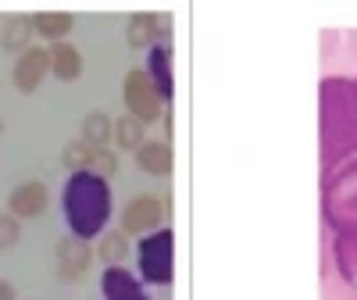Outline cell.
I'll use <instances>...</instances> for the list:
<instances>
[{
    "label": "cell",
    "mask_w": 357,
    "mask_h": 300,
    "mask_svg": "<svg viewBox=\"0 0 357 300\" xmlns=\"http://www.w3.org/2000/svg\"><path fill=\"white\" fill-rule=\"evenodd\" d=\"M100 290H104V300H146V293L136 283V276H129L122 264L107 268L104 279H100Z\"/></svg>",
    "instance_id": "e0dca14e"
},
{
    "label": "cell",
    "mask_w": 357,
    "mask_h": 300,
    "mask_svg": "<svg viewBox=\"0 0 357 300\" xmlns=\"http://www.w3.org/2000/svg\"><path fill=\"white\" fill-rule=\"evenodd\" d=\"M350 86H354V100H357V79H350Z\"/></svg>",
    "instance_id": "d4e9b609"
},
{
    "label": "cell",
    "mask_w": 357,
    "mask_h": 300,
    "mask_svg": "<svg viewBox=\"0 0 357 300\" xmlns=\"http://www.w3.org/2000/svg\"><path fill=\"white\" fill-rule=\"evenodd\" d=\"M47 75H50V54H47V47H36V43L25 54H18V61L11 68V82L18 93H36Z\"/></svg>",
    "instance_id": "ba28073f"
},
{
    "label": "cell",
    "mask_w": 357,
    "mask_h": 300,
    "mask_svg": "<svg viewBox=\"0 0 357 300\" xmlns=\"http://www.w3.org/2000/svg\"><path fill=\"white\" fill-rule=\"evenodd\" d=\"M47 54H50V75L57 82H75L82 75V54H79L75 43H68V40L50 43Z\"/></svg>",
    "instance_id": "7c38bea8"
},
{
    "label": "cell",
    "mask_w": 357,
    "mask_h": 300,
    "mask_svg": "<svg viewBox=\"0 0 357 300\" xmlns=\"http://www.w3.org/2000/svg\"><path fill=\"white\" fill-rule=\"evenodd\" d=\"M165 215H168V197L136 193L122 211V232L126 236H151V232L161 229Z\"/></svg>",
    "instance_id": "8992f818"
},
{
    "label": "cell",
    "mask_w": 357,
    "mask_h": 300,
    "mask_svg": "<svg viewBox=\"0 0 357 300\" xmlns=\"http://www.w3.org/2000/svg\"><path fill=\"white\" fill-rule=\"evenodd\" d=\"M122 100H126V111L136 118V122L143 126H154L165 118L168 104L161 100L158 86L151 82V75H146V68H129L126 79H122Z\"/></svg>",
    "instance_id": "277c9868"
},
{
    "label": "cell",
    "mask_w": 357,
    "mask_h": 300,
    "mask_svg": "<svg viewBox=\"0 0 357 300\" xmlns=\"http://www.w3.org/2000/svg\"><path fill=\"white\" fill-rule=\"evenodd\" d=\"M89 158H93V147L82 143V140H75V143H68V147L61 150V165H65L68 172H86V168H89Z\"/></svg>",
    "instance_id": "44dd1931"
},
{
    "label": "cell",
    "mask_w": 357,
    "mask_h": 300,
    "mask_svg": "<svg viewBox=\"0 0 357 300\" xmlns=\"http://www.w3.org/2000/svg\"><path fill=\"white\" fill-rule=\"evenodd\" d=\"M111 129H114V118L111 114H104V111H89L86 118H82V143H89V147H107L111 143Z\"/></svg>",
    "instance_id": "ffe728a7"
},
{
    "label": "cell",
    "mask_w": 357,
    "mask_h": 300,
    "mask_svg": "<svg viewBox=\"0 0 357 300\" xmlns=\"http://www.w3.org/2000/svg\"><path fill=\"white\" fill-rule=\"evenodd\" d=\"M36 33H33V18L29 15H11L0 22V47L11 50V54H25L33 47Z\"/></svg>",
    "instance_id": "5bb4252c"
},
{
    "label": "cell",
    "mask_w": 357,
    "mask_h": 300,
    "mask_svg": "<svg viewBox=\"0 0 357 300\" xmlns=\"http://www.w3.org/2000/svg\"><path fill=\"white\" fill-rule=\"evenodd\" d=\"M333 261L343 286L357 290V232H340L333 239Z\"/></svg>",
    "instance_id": "9a60e30c"
},
{
    "label": "cell",
    "mask_w": 357,
    "mask_h": 300,
    "mask_svg": "<svg viewBox=\"0 0 357 300\" xmlns=\"http://www.w3.org/2000/svg\"><path fill=\"white\" fill-rule=\"evenodd\" d=\"M86 172H93L100 179H111L118 172V154L111 147H93V158H89V168Z\"/></svg>",
    "instance_id": "7402d4cb"
},
{
    "label": "cell",
    "mask_w": 357,
    "mask_h": 300,
    "mask_svg": "<svg viewBox=\"0 0 357 300\" xmlns=\"http://www.w3.org/2000/svg\"><path fill=\"white\" fill-rule=\"evenodd\" d=\"M136 165H139V172L158 175V179L172 175V168H175L172 143H168V140H146V143L136 150Z\"/></svg>",
    "instance_id": "8fae6325"
},
{
    "label": "cell",
    "mask_w": 357,
    "mask_h": 300,
    "mask_svg": "<svg viewBox=\"0 0 357 300\" xmlns=\"http://www.w3.org/2000/svg\"><path fill=\"white\" fill-rule=\"evenodd\" d=\"M18 239H22V222L4 211V215H0V250H11Z\"/></svg>",
    "instance_id": "603a6c76"
},
{
    "label": "cell",
    "mask_w": 357,
    "mask_h": 300,
    "mask_svg": "<svg viewBox=\"0 0 357 300\" xmlns=\"http://www.w3.org/2000/svg\"><path fill=\"white\" fill-rule=\"evenodd\" d=\"M65 222L72 229V236L79 239H97L111 218V186L107 179L93 175V172H72V179L65 183Z\"/></svg>",
    "instance_id": "7a4b0ae2"
},
{
    "label": "cell",
    "mask_w": 357,
    "mask_h": 300,
    "mask_svg": "<svg viewBox=\"0 0 357 300\" xmlns=\"http://www.w3.org/2000/svg\"><path fill=\"white\" fill-rule=\"evenodd\" d=\"M111 143L118 147V150H136L146 143V126L143 122H136L132 114H122V118H114V129H111Z\"/></svg>",
    "instance_id": "d6986e66"
},
{
    "label": "cell",
    "mask_w": 357,
    "mask_h": 300,
    "mask_svg": "<svg viewBox=\"0 0 357 300\" xmlns=\"http://www.w3.org/2000/svg\"><path fill=\"white\" fill-rule=\"evenodd\" d=\"M93 243L89 239H79V236H61L57 239V247H54V261H57V279L61 283H79L86 272H89V264H93Z\"/></svg>",
    "instance_id": "52a82bcc"
},
{
    "label": "cell",
    "mask_w": 357,
    "mask_h": 300,
    "mask_svg": "<svg viewBox=\"0 0 357 300\" xmlns=\"http://www.w3.org/2000/svg\"><path fill=\"white\" fill-rule=\"evenodd\" d=\"M168 15H154V11H136L126 22V40L132 50H154L158 40H168Z\"/></svg>",
    "instance_id": "9c48e42d"
},
{
    "label": "cell",
    "mask_w": 357,
    "mask_h": 300,
    "mask_svg": "<svg viewBox=\"0 0 357 300\" xmlns=\"http://www.w3.org/2000/svg\"><path fill=\"white\" fill-rule=\"evenodd\" d=\"M29 18H33V33H36L40 40H47V43L68 40L72 25H75L72 11H36V15H29Z\"/></svg>",
    "instance_id": "2e32d148"
},
{
    "label": "cell",
    "mask_w": 357,
    "mask_h": 300,
    "mask_svg": "<svg viewBox=\"0 0 357 300\" xmlns=\"http://www.w3.org/2000/svg\"><path fill=\"white\" fill-rule=\"evenodd\" d=\"M0 300H18V290L11 279H0Z\"/></svg>",
    "instance_id": "cb8c5ba5"
},
{
    "label": "cell",
    "mask_w": 357,
    "mask_h": 300,
    "mask_svg": "<svg viewBox=\"0 0 357 300\" xmlns=\"http://www.w3.org/2000/svg\"><path fill=\"white\" fill-rule=\"evenodd\" d=\"M357 158V100L350 79H321V172Z\"/></svg>",
    "instance_id": "6da1fadb"
},
{
    "label": "cell",
    "mask_w": 357,
    "mask_h": 300,
    "mask_svg": "<svg viewBox=\"0 0 357 300\" xmlns=\"http://www.w3.org/2000/svg\"><path fill=\"white\" fill-rule=\"evenodd\" d=\"M321 218L336 236L357 232V158L340 165L321 183Z\"/></svg>",
    "instance_id": "3957f363"
},
{
    "label": "cell",
    "mask_w": 357,
    "mask_h": 300,
    "mask_svg": "<svg viewBox=\"0 0 357 300\" xmlns=\"http://www.w3.org/2000/svg\"><path fill=\"white\" fill-rule=\"evenodd\" d=\"M146 75H151V82L158 86L161 100L168 104L172 93H175V75H172V50H168V43H158L154 50H146Z\"/></svg>",
    "instance_id": "4fadbf2b"
},
{
    "label": "cell",
    "mask_w": 357,
    "mask_h": 300,
    "mask_svg": "<svg viewBox=\"0 0 357 300\" xmlns=\"http://www.w3.org/2000/svg\"><path fill=\"white\" fill-rule=\"evenodd\" d=\"M47 207H50V190H47V183H40V179H29V183L15 186L11 197H8V215H15L18 222L40 218Z\"/></svg>",
    "instance_id": "30bf717a"
},
{
    "label": "cell",
    "mask_w": 357,
    "mask_h": 300,
    "mask_svg": "<svg viewBox=\"0 0 357 300\" xmlns=\"http://www.w3.org/2000/svg\"><path fill=\"white\" fill-rule=\"evenodd\" d=\"M107 268H118V264H126V257H129V236L122 232V229H107V232H100L97 236V250H93Z\"/></svg>",
    "instance_id": "ac0fdd59"
},
{
    "label": "cell",
    "mask_w": 357,
    "mask_h": 300,
    "mask_svg": "<svg viewBox=\"0 0 357 300\" xmlns=\"http://www.w3.org/2000/svg\"><path fill=\"white\" fill-rule=\"evenodd\" d=\"M0 136H4V122H0Z\"/></svg>",
    "instance_id": "484cf974"
},
{
    "label": "cell",
    "mask_w": 357,
    "mask_h": 300,
    "mask_svg": "<svg viewBox=\"0 0 357 300\" xmlns=\"http://www.w3.org/2000/svg\"><path fill=\"white\" fill-rule=\"evenodd\" d=\"M139 276L151 286H168L175 276V236L172 229H158L139 239Z\"/></svg>",
    "instance_id": "5b68a950"
}]
</instances>
